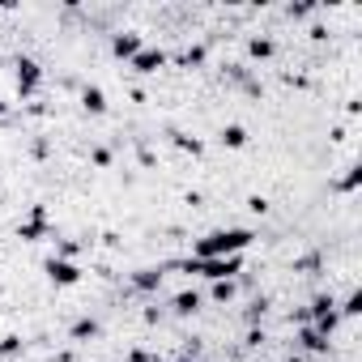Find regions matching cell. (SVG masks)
Segmentation results:
<instances>
[{"label":"cell","instance_id":"277c9868","mask_svg":"<svg viewBox=\"0 0 362 362\" xmlns=\"http://www.w3.org/2000/svg\"><path fill=\"white\" fill-rule=\"evenodd\" d=\"M128 64H132V73H158V69L166 64V52H162V47H141Z\"/></svg>","mask_w":362,"mask_h":362},{"label":"cell","instance_id":"ba28073f","mask_svg":"<svg viewBox=\"0 0 362 362\" xmlns=\"http://www.w3.org/2000/svg\"><path fill=\"white\" fill-rule=\"evenodd\" d=\"M298 341H303V349H307V354H328V337H320L315 328H303V332H298Z\"/></svg>","mask_w":362,"mask_h":362},{"label":"cell","instance_id":"9c48e42d","mask_svg":"<svg viewBox=\"0 0 362 362\" xmlns=\"http://www.w3.org/2000/svg\"><path fill=\"white\" fill-rule=\"evenodd\" d=\"M222 145L243 149V145H247V128H243V124H226V128H222Z\"/></svg>","mask_w":362,"mask_h":362},{"label":"cell","instance_id":"30bf717a","mask_svg":"<svg viewBox=\"0 0 362 362\" xmlns=\"http://www.w3.org/2000/svg\"><path fill=\"white\" fill-rule=\"evenodd\" d=\"M132 286H136V290H158V286H162V269H141V273L132 277Z\"/></svg>","mask_w":362,"mask_h":362},{"label":"cell","instance_id":"ac0fdd59","mask_svg":"<svg viewBox=\"0 0 362 362\" xmlns=\"http://www.w3.org/2000/svg\"><path fill=\"white\" fill-rule=\"evenodd\" d=\"M358 179H362V175H358V170H349V175H345V184H341V188H345V192H354V188H358Z\"/></svg>","mask_w":362,"mask_h":362},{"label":"cell","instance_id":"6da1fadb","mask_svg":"<svg viewBox=\"0 0 362 362\" xmlns=\"http://www.w3.org/2000/svg\"><path fill=\"white\" fill-rule=\"evenodd\" d=\"M256 243V235L247 226H230V230H214L205 239H197V260H218V256H243Z\"/></svg>","mask_w":362,"mask_h":362},{"label":"cell","instance_id":"9a60e30c","mask_svg":"<svg viewBox=\"0 0 362 362\" xmlns=\"http://www.w3.org/2000/svg\"><path fill=\"white\" fill-rule=\"evenodd\" d=\"M214 298L218 303H230L235 298V281H214Z\"/></svg>","mask_w":362,"mask_h":362},{"label":"cell","instance_id":"5b68a950","mask_svg":"<svg viewBox=\"0 0 362 362\" xmlns=\"http://www.w3.org/2000/svg\"><path fill=\"white\" fill-rule=\"evenodd\" d=\"M18 235H22L26 243H39V239H47V209L39 205V209H35V214H30L22 226H18Z\"/></svg>","mask_w":362,"mask_h":362},{"label":"cell","instance_id":"8992f818","mask_svg":"<svg viewBox=\"0 0 362 362\" xmlns=\"http://www.w3.org/2000/svg\"><path fill=\"white\" fill-rule=\"evenodd\" d=\"M111 52H115L119 60H132V56L141 52V35H132V30H124V35H115V39H111Z\"/></svg>","mask_w":362,"mask_h":362},{"label":"cell","instance_id":"7a4b0ae2","mask_svg":"<svg viewBox=\"0 0 362 362\" xmlns=\"http://www.w3.org/2000/svg\"><path fill=\"white\" fill-rule=\"evenodd\" d=\"M39 81H43V69H39V60L22 56V60H18V94H22V98H30V94L39 90Z\"/></svg>","mask_w":362,"mask_h":362},{"label":"cell","instance_id":"8fae6325","mask_svg":"<svg viewBox=\"0 0 362 362\" xmlns=\"http://www.w3.org/2000/svg\"><path fill=\"white\" fill-rule=\"evenodd\" d=\"M197 307H201V294H197V290H184V294H175V311H179V315H192Z\"/></svg>","mask_w":362,"mask_h":362},{"label":"cell","instance_id":"52a82bcc","mask_svg":"<svg viewBox=\"0 0 362 362\" xmlns=\"http://www.w3.org/2000/svg\"><path fill=\"white\" fill-rule=\"evenodd\" d=\"M81 103H86L90 115H103V111H107V94H103L98 86H86V90H81Z\"/></svg>","mask_w":362,"mask_h":362},{"label":"cell","instance_id":"e0dca14e","mask_svg":"<svg viewBox=\"0 0 362 362\" xmlns=\"http://www.w3.org/2000/svg\"><path fill=\"white\" fill-rule=\"evenodd\" d=\"M205 60V52L201 47H192V52H184V64H201Z\"/></svg>","mask_w":362,"mask_h":362},{"label":"cell","instance_id":"3957f363","mask_svg":"<svg viewBox=\"0 0 362 362\" xmlns=\"http://www.w3.org/2000/svg\"><path fill=\"white\" fill-rule=\"evenodd\" d=\"M47 277H52V286H77L81 281V269L73 260L56 256V260H47Z\"/></svg>","mask_w":362,"mask_h":362},{"label":"cell","instance_id":"5bb4252c","mask_svg":"<svg viewBox=\"0 0 362 362\" xmlns=\"http://www.w3.org/2000/svg\"><path fill=\"white\" fill-rule=\"evenodd\" d=\"M22 354V337H5L0 341V358H18Z\"/></svg>","mask_w":362,"mask_h":362},{"label":"cell","instance_id":"d6986e66","mask_svg":"<svg viewBox=\"0 0 362 362\" xmlns=\"http://www.w3.org/2000/svg\"><path fill=\"white\" fill-rule=\"evenodd\" d=\"M0 115H9V103H5V98H0Z\"/></svg>","mask_w":362,"mask_h":362},{"label":"cell","instance_id":"4fadbf2b","mask_svg":"<svg viewBox=\"0 0 362 362\" xmlns=\"http://www.w3.org/2000/svg\"><path fill=\"white\" fill-rule=\"evenodd\" d=\"M94 332H98L94 320H77V324H73V341H86V337H94Z\"/></svg>","mask_w":362,"mask_h":362},{"label":"cell","instance_id":"7c38bea8","mask_svg":"<svg viewBox=\"0 0 362 362\" xmlns=\"http://www.w3.org/2000/svg\"><path fill=\"white\" fill-rule=\"evenodd\" d=\"M247 52H252L256 60H269V56H273V39H252V43H247Z\"/></svg>","mask_w":362,"mask_h":362},{"label":"cell","instance_id":"2e32d148","mask_svg":"<svg viewBox=\"0 0 362 362\" xmlns=\"http://www.w3.org/2000/svg\"><path fill=\"white\" fill-rule=\"evenodd\" d=\"M358 311H362V294H358V290H354V294H349V298H345V307H341V311H337V315H358Z\"/></svg>","mask_w":362,"mask_h":362},{"label":"cell","instance_id":"ffe728a7","mask_svg":"<svg viewBox=\"0 0 362 362\" xmlns=\"http://www.w3.org/2000/svg\"><path fill=\"white\" fill-rule=\"evenodd\" d=\"M175 362H188V358H175Z\"/></svg>","mask_w":362,"mask_h":362}]
</instances>
